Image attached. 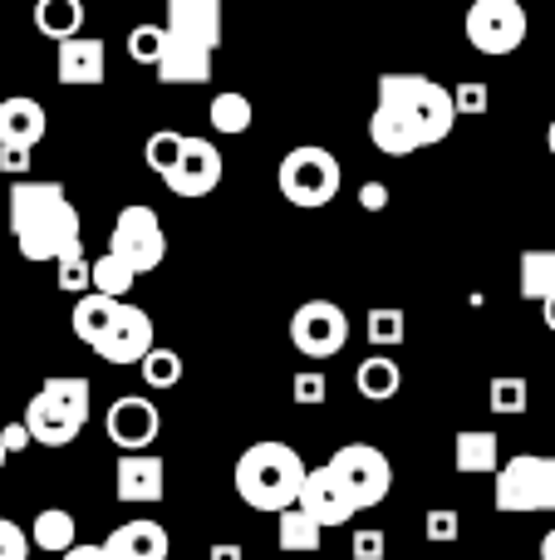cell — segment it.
<instances>
[{"label": "cell", "mask_w": 555, "mask_h": 560, "mask_svg": "<svg viewBox=\"0 0 555 560\" xmlns=\"http://www.w3.org/2000/svg\"><path fill=\"white\" fill-rule=\"evenodd\" d=\"M10 236L25 261H59L84 246V222L69 202L64 183H15L10 187Z\"/></svg>", "instance_id": "cell-1"}, {"label": "cell", "mask_w": 555, "mask_h": 560, "mask_svg": "<svg viewBox=\"0 0 555 560\" xmlns=\"http://www.w3.org/2000/svg\"><path fill=\"white\" fill-rule=\"evenodd\" d=\"M379 108L393 114L418 148H433L452 138L458 128V108H452V89L428 74H379Z\"/></svg>", "instance_id": "cell-2"}, {"label": "cell", "mask_w": 555, "mask_h": 560, "mask_svg": "<svg viewBox=\"0 0 555 560\" xmlns=\"http://www.w3.org/2000/svg\"><path fill=\"white\" fill-rule=\"evenodd\" d=\"M305 457L295 453L291 443H251L241 457H236V492H241L246 506L256 512H291L295 497H300L305 482Z\"/></svg>", "instance_id": "cell-3"}, {"label": "cell", "mask_w": 555, "mask_h": 560, "mask_svg": "<svg viewBox=\"0 0 555 560\" xmlns=\"http://www.w3.org/2000/svg\"><path fill=\"white\" fill-rule=\"evenodd\" d=\"M275 183H281V197L291 207H300V212H320V207H330L334 197H340L344 167H340V158H334L330 148L300 143V148H291V153L281 158Z\"/></svg>", "instance_id": "cell-4"}, {"label": "cell", "mask_w": 555, "mask_h": 560, "mask_svg": "<svg viewBox=\"0 0 555 560\" xmlns=\"http://www.w3.org/2000/svg\"><path fill=\"white\" fill-rule=\"evenodd\" d=\"M497 512H555V457L546 453H517L497 467L492 487Z\"/></svg>", "instance_id": "cell-5"}, {"label": "cell", "mask_w": 555, "mask_h": 560, "mask_svg": "<svg viewBox=\"0 0 555 560\" xmlns=\"http://www.w3.org/2000/svg\"><path fill=\"white\" fill-rule=\"evenodd\" d=\"M108 256H118V261H123L133 276L157 271V266H163L167 232H163V222H157L153 207L133 202V207H123V212H118L114 236H108Z\"/></svg>", "instance_id": "cell-6"}, {"label": "cell", "mask_w": 555, "mask_h": 560, "mask_svg": "<svg viewBox=\"0 0 555 560\" xmlns=\"http://www.w3.org/2000/svg\"><path fill=\"white\" fill-rule=\"evenodd\" d=\"M462 30H468V45L477 49V55L501 59L527 45L531 20L517 0H477V5L468 10V20H462Z\"/></svg>", "instance_id": "cell-7"}, {"label": "cell", "mask_w": 555, "mask_h": 560, "mask_svg": "<svg viewBox=\"0 0 555 560\" xmlns=\"http://www.w3.org/2000/svg\"><path fill=\"white\" fill-rule=\"evenodd\" d=\"M324 467H330V472L344 482V492H350V502L359 506V512L379 506L383 497H389V487H393L389 457H383L379 447H369V443H344Z\"/></svg>", "instance_id": "cell-8"}, {"label": "cell", "mask_w": 555, "mask_h": 560, "mask_svg": "<svg viewBox=\"0 0 555 560\" xmlns=\"http://www.w3.org/2000/svg\"><path fill=\"white\" fill-rule=\"evenodd\" d=\"M291 339L305 359H334L350 345V315L334 300H305L291 315Z\"/></svg>", "instance_id": "cell-9"}, {"label": "cell", "mask_w": 555, "mask_h": 560, "mask_svg": "<svg viewBox=\"0 0 555 560\" xmlns=\"http://www.w3.org/2000/svg\"><path fill=\"white\" fill-rule=\"evenodd\" d=\"M104 433L114 447H123L128 453H147V447L157 443V433H163V413H157L153 398L143 394H128V398H114L104 413Z\"/></svg>", "instance_id": "cell-10"}, {"label": "cell", "mask_w": 555, "mask_h": 560, "mask_svg": "<svg viewBox=\"0 0 555 560\" xmlns=\"http://www.w3.org/2000/svg\"><path fill=\"white\" fill-rule=\"evenodd\" d=\"M295 506H300V512L310 516V522L320 526V532L350 526V522H354V512H359V506L350 502V492H344V482L330 472V467H310V472H305Z\"/></svg>", "instance_id": "cell-11"}, {"label": "cell", "mask_w": 555, "mask_h": 560, "mask_svg": "<svg viewBox=\"0 0 555 560\" xmlns=\"http://www.w3.org/2000/svg\"><path fill=\"white\" fill-rule=\"evenodd\" d=\"M222 153H216V143H206V138H187L182 143V158H177V167L163 177L167 187H173L177 197H206L222 187Z\"/></svg>", "instance_id": "cell-12"}, {"label": "cell", "mask_w": 555, "mask_h": 560, "mask_svg": "<svg viewBox=\"0 0 555 560\" xmlns=\"http://www.w3.org/2000/svg\"><path fill=\"white\" fill-rule=\"evenodd\" d=\"M94 354L104 359V364H143V359L153 354V319H147V310H138L123 300L114 329L94 345Z\"/></svg>", "instance_id": "cell-13"}, {"label": "cell", "mask_w": 555, "mask_h": 560, "mask_svg": "<svg viewBox=\"0 0 555 560\" xmlns=\"http://www.w3.org/2000/svg\"><path fill=\"white\" fill-rule=\"evenodd\" d=\"M163 487H167L163 457H153V453H128V457H118V477H114L118 502H128V506L163 502Z\"/></svg>", "instance_id": "cell-14"}, {"label": "cell", "mask_w": 555, "mask_h": 560, "mask_svg": "<svg viewBox=\"0 0 555 560\" xmlns=\"http://www.w3.org/2000/svg\"><path fill=\"white\" fill-rule=\"evenodd\" d=\"M163 30L216 55V45H222V5H216V0H173Z\"/></svg>", "instance_id": "cell-15"}, {"label": "cell", "mask_w": 555, "mask_h": 560, "mask_svg": "<svg viewBox=\"0 0 555 560\" xmlns=\"http://www.w3.org/2000/svg\"><path fill=\"white\" fill-rule=\"evenodd\" d=\"M55 74H59V84H69V89L104 84V74H108L104 39H88V35L64 39V45H59V59H55Z\"/></svg>", "instance_id": "cell-16"}, {"label": "cell", "mask_w": 555, "mask_h": 560, "mask_svg": "<svg viewBox=\"0 0 555 560\" xmlns=\"http://www.w3.org/2000/svg\"><path fill=\"white\" fill-rule=\"evenodd\" d=\"M104 546L108 560H167V551H173V541H167V532L157 522H147V516H133V522L114 526L108 532Z\"/></svg>", "instance_id": "cell-17"}, {"label": "cell", "mask_w": 555, "mask_h": 560, "mask_svg": "<svg viewBox=\"0 0 555 560\" xmlns=\"http://www.w3.org/2000/svg\"><path fill=\"white\" fill-rule=\"evenodd\" d=\"M45 128H49V114L29 94L0 98V148H29V153H35Z\"/></svg>", "instance_id": "cell-18"}, {"label": "cell", "mask_w": 555, "mask_h": 560, "mask_svg": "<svg viewBox=\"0 0 555 560\" xmlns=\"http://www.w3.org/2000/svg\"><path fill=\"white\" fill-rule=\"evenodd\" d=\"M153 69L163 84H206V79H212V49L187 45V39L163 30V55H157Z\"/></svg>", "instance_id": "cell-19"}, {"label": "cell", "mask_w": 555, "mask_h": 560, "mask_svg": "<svg viewBox=\"0 0 555 560\" xmlns=\"http://www.w3.org/2000/svg\"><path fill=\"white\" fill-rule=\"evenodd\" d=\"M88 394H94V388H88V378H79V374H55V378H45V384H39L35 398H39L45 408H55L64 423H74L79 433H84V423H88Z\"/></svg>", "instance_id": "cell-20"}, {"label": "cell", "mask_w": 555, "mask_h": 560, "mask_svg": "<svg viewBox=\"0 0 555 560\" xmlns=\"http://www.w3.org/2000/svg\"><path fill=\"white\" fill-rule=\"evenodd\" d=\"M118 300H104V295H94V290H88V295H79L74 300V315H69V329H74V339H84L88 349L98 345V339L108 335V329H114V319H118Z\"/></svg>", "instance_id": "cell-21"}, {"label": "cell", "mask_w": 555, "mask_h": 560, "mask_svg": "<svg viewBox=\"0 0 555 560\" xmlns=\"http://www.w3.org/2000/svg\"><path fill=\"white\" fill-rule=\"evenodd\" d=\"M29 546L35 551H55V556H64V551H74L79 546V526H74V516L64 512V506H45V512L29 522Z\"/></svg>", "instance_id": "cell-22"}, {"label": "cell", "mask_w": 555, "mask_h": 560, "mask_svg": "<svg viewBox=\"0 0 555 560\" xmlns=\"http://www.w3.org/2000/svg\"><path fill=\"white\" fill-rule=\"evenodd\" d=\"M354 388H359L369 404H389V398L403 388L399 359H393V354H369L359 369H354Z\"/></svg>", "instance_id": "cell-23"}, {"label": "cell", "mask_w": 555, "mask_h": 560, "mask_svg": "<svg viewBox=\"0 0 555 560\" xmlns=\"http://www.w3.org/2000/svg\"><path fill=\"white\" fill-rule=\"evenodd\" d=\"M517 290H521V300H536V305H546V300L555 295V246L521 252V261H517Z\"/></svg>", "instance_id": "cell-24"}, {"label": "cell", "mask_w": 555, "mask_h": 560, "mask_svg": "<svg viewBox=\"0 0 555 560\" xmlns=\"http://www.w3.org/2000/svg\"><path fill=\"white\" fill-rule=\"evenodd\" d=\"M35 30L45 39H74V35H84V5L79 0H39L35 5Z\"/></svg>", "instance_id": "cell-25"}, {"label": "cell", "mask_w": 555, "mask_h": 560, "mask_svg": "<svg viewBox=\"0 0 555 560\" xmlns=\"http://www.w3.org/2000/svg\"><path fill=\"white\" fill-rule=\"evenodd\" d=\"M452 463H458V472H492L497 477V467H501L497 433H458V443H452Z\"/></svg>", "instance_id": "cell-26"}, {"label": "cell", "mask_w": 555, "mask_h": 560, "mask_svg": "<svg viewBox=\"0 0 555 560\" xmlns=\"http://www.w3.org/2000/svg\"><path fill=\"white\" fill-rule=\"evenodd\" d=\"M251 98L246 94H236V89H222V94L212 98V108H206V118H212V128L216 133H232V138H241L246 128H251Z\"/></svg>", "instance_id": "cell-27"}, {"label": "cell", "mask_w": 555, "mask_h": 560, "mask_svg": "<svg viewBox=\"0 0 555 560\" xmlns=\"http://www.w3.org/2000/svg\"><path fill=\"white\" fill-rule=\"evenodd\" d=\"M369 143L379 148L383 158H409V153H418V138H413L393 114H383V108H374V118H369Z\"/></svg>", "instance_id": "cell-28"}, {"label": "cell", "mask_w": 555, "mask_h": 560, "mask_svg": "<svg viewBox=\"0 0 555 560\" xmlns=\"http://www.w3.org/2000/svg\"><path fill=\"white\" fill-rule=\"evenodd\" d=\"M133 271H128L123 261H118V256H98L94 266H88V290H94V295H104V300H118V305H123V295L128 290H133Z\"/></svg>", "instance_id": "cell-29"}, {"label": "cell", "mask_w": 555, "mask_h": 560, "mask_svg": "<svg viewBox=\"0 0 555 560\" xmlns=\"http://www.w3.org/2000/svg\"><path fill=\"white\" fill-rule=\"evenodd\" d=\"M487 404H492V413L497 418H521L527 413V404H531V384L521 374H497L492 378V388H487Z\"/></svg>", "instance_id": "cell-30"}, {"label": "cell", "mask_w": 555, "mask_h": 560, "mask_svg": "<svg viewBox=\"0 0 555 560\" xmlns=\"http://www.w3.org/2000/svg\"><path fill=\"white\" fill-rule=\"evenodd\" d=\"M138 374H143V384L153 388V394H167L173 384H182V354L167 345H153V354L138 364Z\"/></svg>", "instance_id": "cell-31"}, {"label": "cell", "mask_w": 555, "mask_h": 560, "mask_svg": "<svg viewBox=\"0 0 555 560\" xmlns=\"http://www.w3.org/2000/svg\"><path fill=\"white\" fill-rule=\"evenodd\" d=\"M364 335H369L374 349H399L403 339H409V315L393 305H379V310H369V319H364Z\"/></svg>", "instance_id": "cell-32"}, {"label": "cell", "mask_w": 555, "mask_h": 560, "mask_svg": "<svg viewBox=\"0 0 555 560\" xmlns=\"http://www.w3.org/2000/svg\"><path fill=\"white\" fill-rule=\"evenodd\" d=\"M315 546H320V526L300 506L281 512V551H315Z\"/></svg>", "instance_id": "cell-33"}, {"label": "cell", "mask_w": 555, "mask_h": 560, "mask_svg": "<svg viewBox=\"0 0 555 560\" xmlns=\"http://www.w3.org/2000/svg\"><path fill=\"white\" fill-rule=\"evenodd\" d=\"M182 143H187V133H173V128H163V133H153L147 138V148H143V163L153 167L157 177H167L177 167V158H182Z\"/></svg>", "instance_id": "cell-34"}, {"label": "cell", "mask_w": 555, "mask_h": 560, "mask_svg": "<svg viewBox=\"0 0 555 560\" xmlns=\"http://www.w3.org/2000/svg\"><path fill=\"white\" fill-rule=\"evenodd\" d=\"M59 290H69V295H88V256H84V246H79V252H69V256H59Z\"/></svg>", "instance_id": "cell-35"}, {"label": "cell", "mask_w": 555, "mask_h": 560, "mask_svg": "<svg viewBox=\"0 0 555 560\" xmlns=\"http://www.w3.org/2000/svg\"><path fill=\"white\" fill-rule=\"evenodd\" d=\"M452 108H458V118H482L492 108V89L482 79H468V84L452 89Z\"/></svg>", "instance_id": "cell-36"}, {"label": "cell", "mask_w": 555, "mask_h": 560, "mask_svg": "<svg viewBox=\"0 0 555 560\" xmlns=\"http://www.w3.org/2000/svg\"><path fill=\"white\" fill-rule=\"evenodd\" d=\"M128 55H133L138 65H157V55H163V25H133Z\"/></svg>", "instance_id": "cell-37"}, {"label": "cell", "mask_w": 555, "mask_h": 560, "mask_svg": "<svg viewBox=\"0 0 555 560\" xmlns=\"http://www.w3.org/2000/svg\"><path fill=\"white\" fill-rule=\"evenodd\" d=\"M458 532H462V522H458V512H448V506H438V512L423 516V536H428V541H438V546L458 541Z\"/></svg>", "instance_id": "cell-38"}, {"label": "cell", "mask_w": 555, "mask_h": 560, "mask_svg": "<svg viewBox=\"0 0 555 560\" xmlns=\"http://www.w3.org/2000/svg\"><path fill=\"white\" fill-rule=\"evenodd\" d=\"M291 398L300 408H315V404H324V398H330V384H324V374H295Z\"/></svg>", "instance_id": "cell-39"}, {"label": "cell", "mask_w": 555, "mask_h": 560, "mask_svg": "<svg viewBox=\"0 0 555 560\" xmlns=\"http://www.w3.org/2000/svg\"><path fill=\"white\" fill-rule=\"evenodd\" d=\"M350 556H354V560H383V556H389V536L374 532V526H364V532H354Z\"/></svg>", "instance_id": "cell-40"}, {"label": "cell", "mask_w": 555, "mask_h": 560, "mask_svg": "<svg viewBox=\"0 0 555 560\" xmlns=\"http://www.w3.org/2000/svg\"><path fill=\"white\" fill-rule=\"evenodd\" d=\"M0 560H29V536H25V526L5 522V516H0Z\"/></svg>", "instance_id": "cell-41"}, {"label": "cell", "mask_w": 555, "mask_h": 560, "mask_svg": "<svg viewBox=\"0 0 555 560\" xmlns=\"http://www.w3.org/2000/svg\"><path fill=\"white\" fill-rule=\"evenodd\" d=\"M0 173H10L15 183H25V173H29V148H0Z\"/></svg>", "instance_id": "cell-42"}, {"label": "cell", "mask_w": 555, "mask_h": 560, "mask_svg": "<svg viewBox=\"0 0 555 560\" xmlns=\"http://www.w3.org/2000/svg\"><path fill=\"white\" fill-rule=\"evenodd\" d=\"M0 447H5V457L10 453H25V447H29L25 423H5V428H0Z\"/></svg>", "instance_id": "cell-43"}, {"label": "cell", "mask_w": 555, "mask_h": 560, "mask_svg": "<svg viewBox=\"0 0 555 560\" xmlns=\"http://www.w3.org/2000/svg\"><path fill=\"white\" fill-rule=\"evenodd\" d=\"M359 202H364V212H383V207H389V187H383V183H364L359 187Z\"/></svg>", "instance_id": "cell-44"}, {"label": "cell", "mask_w": 555, "mask_h": 560, "mask_svg": "<svg viewBox=\"0 0 555 560\" xmlns=\"http://www.w3.org/2000/svg\"><path fill=\"white\" fill-rule=\"evenodd\" d=\"M59 560H108V556H104V546H88L84 541V546H74V551H64Z\"/></svg>", "instance_id": "cell-45"}, {"label": "cell", "mask_w": 555, "mask_h": 560, "mask_svg": "<svg viewBox=\"0 0 555 560\" xmlns=\"http://www.w3.org/2000/svg\"><path fill=\"white\" fill-rule=\"evenodd\" d=\"M202 560H241V546H226V541H222V546H212V551H206Z\"/></svg>", "instance_id": "cell-46"}, {"label": "cell", "mask_w": 555, "mask_h": 560, "mask_svg": "<svg viewBox=\"0 0 555 560\" xmlns=\"http://www.w3.org/2000/svg\"><path fill=\"white\" fill-rule=\"evenodd\" d=\"M541 560H555V526L541 536Z\"/></svg>", "instance_id": "cell-47"}, {"label": "cell", "mask_w": 555, "mask_h": 560, "mask_svg": "<svg viewBox=\"0 0 555 560\" xmlns=\"http://www.w3.org/2000/svg\"><path fill=\"white\" fill-rule=\"evenodd\" d=\"M541 319H546V329H551V335H555V295L546 300V305H541Z\"/></svg>", "instance_id": "cell-48"}, {"label": "cell", "mask_w": 555, "mask_h": 560, "mask_svg": "<svg viewBox=\"0 0 555 560\" xmlns=\"http://www.w3.org/2000/svg\"><path fill=\"white\" fill-rule=\"evenodd\" d=\"M546 148H551V158H555V124H551V133H546Z\"/></svg>", "instance_id": "cell-49"}, {"label": "cell", "mask_w": 555, "mask_h": 560, "mask_svg": "<svg viewBox=\"0 0 555 560\" xmlns=\"http://www.w3.org/2000/svg\"><path fill=\"white\" fill-rule=\"evenodd\" d=\"M0 467H5V447H0Z\"/></svg>", "instance_id": "cell-50"}]
</instances>
